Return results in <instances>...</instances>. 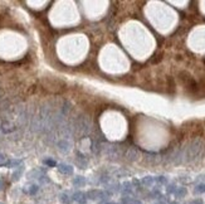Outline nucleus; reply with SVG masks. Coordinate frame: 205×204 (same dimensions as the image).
I'll list each match as a JSON object with an SVG mask.
<instances>
[{
    "label": "nucleus",
    "mask_w": 205,
    "mask_h": 204,
    "mask_svg": "<svg viewBox=\"0 0 205 204\" xmlns=\"http://www.w3.org/2000/svg\"><path fill=\"white\" fill-rule=\"evenodd\" d=\"M87 199H91V200H96V199H103L106 194L102 192V190H89L87 194Z\"/></svg>",
    "instance_id": "f257e3e1"
},
{
    "label": "nucleus",
    "mask_w": 205,
    "mask_h": 204,
    "mask_svg": "<svg viewBox=\"0 0 205 204\" xmlns=\"http://www.w3.org/2000/svg\"><path fill=\"white\" fill-rule=\"evenodd\" d=\"M73 200L77 202L78 204H84L87 202V195H86V193H83V192H77L73 195Z\"/></svg>",
    "instance_id": "f03ea898"
},
{
    "label": "nucleus",
    "mask_w": 205,
    "mask_h": 204,
    "mask_svg": "<svg viewBox=\"0 0 205 204\" xmlns=\"http://www.w3.org/2000/svg\"><path fill=\"white\" fill-rule=\"evenodd\" d=\"M58 170L64 174V175H72L73 174V168L70 165H67V164H61L58 165Z\"/></svg>",
    "instance_id": "7ed1b4c3"
},
{
    "label": "nucleus",
    "mask_w": 205,
    "mask_h": 204,
    "mask_svg": "<svg viewBox=\"0 0 205 204\" xmlns=\"http://www.w3.org/2000/svg\"><path fill=\"white\" fill-rule=\"evenodd\" d=\"M23 170H24L23 166H19L18 170H15V171L13 173V180H14V181H17V180L20 179V177H22V174H23Z\"/></svg>",
    "instance_id": "20e7f679"
},
{
    "label": "nucleus",
    "mask_w": 205,
    "mask_h": 204,
    "mask_svg": "<svg viewBox=\"0 0 205 204\" xmlns=\"http://www.w3.org/2000/svg\"><path fill=\"white\" fill-rule=\"evenodd\" d=\"M73 184H74L76 187H83L84 184H86V179H84L83 177H77V178H74V180H73Z\"/></svg>",
    "instance_id": "39448f33"
},
{
    "label": "nucleus",
    "mask_w": 205,
    "mask_h": 204,
    "mask_svg": "<svg viewBox=\"0 0 205 204\" xmlns=\"http://www.w3.org/2000/svg\"><path fill=\"white\" fill-rule=\"evenodd\" d=\"M25 192H26L28 194H32V195H33V194H35V193L38 192V185H35V184L29 185V187L25 189Z\"/></svg>",
    "instance_id": "423d86ee"
},
{
    "label": "nucleus",
    "mask_w": 205,
    "mask_h": 204,
    "mask_svg": "<svg viewBox=\"0 0 205 204\" xmlns=\"http://www.w3.org/2000/svg\"><path fill=\"white\" fill-rule=\"evenodd\" d=\"M22 164V160H10V161H8L5 165H8L9 168H15V166H18V165H20Z\"/></svg>",
    "instance_id": "0eeeda50"
},
{
    "label": "nucleus",
    "mask_w": 205,
    "mask_h": 204,
    "mask_svg": "<svg viewBox=\"0 0 205 204\" xmlns=\"http://www.w3.org/2000/svg\"><path fill=\"white\" fill-rule=\"evenodd\" d=\"M61 202H62L63 204H69V196H68L66 193H63V194L61 195Z\"/></svg>",
    "instance_id": "6e6552de"
},
{
    "label": "nucleus",
    "mask_w": 205,
    "mask_h": 204,
    "mask_svg": "<svg viewBox=\"0 0 205 204\" xmlns=\"http://www.w3.org/2000/svg\"><path fill=\"white\" fill-rule=\"evenodd\" d=\"M44 164L48 165V166H55V165H57V163H55L54 160H52V159H45V160H44Z\"/></svg>",
    "instance_id": "1a4fd4ad"
},
{
    "label": "nucleus",
    "mask_w": 205,
    "mask_h": 204,
    "mask_svg": "<svg viewBox=\"0 0 205 204\" xmlns=\"http://www.w3.org/2000/svg\"><path fill=\"white\" fill-rule=\"evenodd\" d=\"M5 164H6V158L3 154H0V165H5Z\"/></svg>",
    "instance_id": "9d476101"
},
{
    "label": "nucleus",
    "mask_w": 205,
    "mask_h": 204,
    "mask_svg": "<svg viewBox=\"0 0 205 204\" xmlns=\"http://www.w3.org/2000/svg\"><path fill=\"white\" fill-rule=\"evenodd\" d=\"M197 190H199V192H204V190H205V187H204V185L199 187V189H197Z\"/></svg>",
    "instance_id": "9b49d317"
},
{
    "label": "nucleus",
    "mask_w": 205,
    "mask_h": 204,
    "mask_svg": "<svg viewBox=\"0 0 205 204\" xmlns=\"http://www.w3.org/2000/svg\"><path fill=\"white\" fill-rule=\"evenodd\" d=\"M4 188V183H3V180H0V190Z\"/></svg>",
    "instance_id": "f8f14e48"
},
{
    "label": "nucleus",
    "mask_w": 205,
    "mask_h": 204,
    "mask_svg": "<svg viewBox=\"0 0 205 204\" xmlns=\"http://www.w3.org/2000/svg\"><path fill=\"white\" fill-rule=\"evenodd\" d=\"M107 204H117V203H112V202H111V203H107Z\"/></svg>",
    "instance_id": "ddd939ff"
},
{
    "label": "nucleus",
    "mask_w": 205,
    "mask_h": 204,
    "mask_svg": "<svg viewBox=\"0 0 205 204\" xmlns=\"http://www.w3.org/2000/svg\"><path fill=\"white\" fill-rule=\"evenodd\" d=\"M0 204H3V203H0Z\"/></svg>",
    "instance_id": "4468645a"
}]
</instances>
